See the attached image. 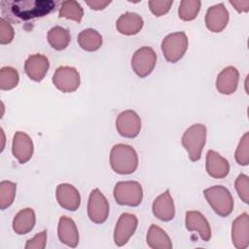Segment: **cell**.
I'll use <instances>...</instances> for the list:
<instances>
[{
	"label": "cell",
	"instance_id": "obj_1",
	"mask_svg": "<svg viewBox=\"0 0 249 249\" xmlns=\"http://www.w3.org/2000/svg\"><path fill=\"white\" fill-rule=\"evenodd\" d=\"M52 0H19L1 1L0 7L3 18L12 20H29L49 15L55 8Z\"/></svg>",
	"mask_w": 249,
	"mask_h": 249
},
{
	"label": "cell",
	"instance_id": "obj_2",
	"mask_svg": "<svg viewBox=\"0 0 249 249\" xmlns=\"http://www.w3.org/2000/svg\"><path fill=\"white\" fill-rule=\"evenodd\" d=\"M112 169L122 175L131 174L138 167V156L134 148L126 144H116L110 152Z\"/></svg>",
	"mask_w": 249,
	"mask_h": 249
},
{
	"label": "cell",
	"instance_id": "obj_3",
	"mask_svg": "<svg viewBox=\"0 0 249 249\" xmlns=\"http://www.w3.org/2000/svg\"><path fill=\"white\" fill-rule=\"evenodd\" d=\"M206 127L202 124H195L184 132L181 142L192 161H197L201 158V152L206 142Z\"/></svg>",
	"mask_w": 249,
	"mask_h": 249
},
{
	"label": "cell",
	"instance_id": "obj_4",
	"mask_svg": "<svg viewBox=\"0 0 249 249\" xmlns=\"http://www.w3.org/2000/svg\"><path fill=\"white\" fill-rule=\"evenodd\" d=\"M203 195L214 212L222 217L229 216L233 209V198L231 192L222 185H216L203 191Z\"/></svg>",
	"mask_w": 249,
	"mask_h": 249
},
{
	"label": "cell",
	"instance_id": "obj_5",
	"mask_svg": "<svg viewBox=\"0 0 249 249\" xmlns=\"http://www.w3.org/2000/svg\"><path fill=\"white\" fill-rule=\"evenodd\" d=\"M188 37L185 32L179 31L170 33L161 42V51L168 62L179 61L188 50Z\"/></svg>",
	"mask_w": 249,
	"mask_h": 249
},
{
	"label": "cell",
	"instance_id": "obj_6",
	"mask_svg": "<svg viewBox=\"0 0 249 249\" xmlns=\"http://www.w3.org/2000/svg\"><path fill=\"white\" fill-rule=\"evenodd\" d=\"M113 195L120 205L138 206L143 198V190L136 181H121L115 185Z\"/></svg>",
	"mask_w": 249,
	"mask_h": 249
},
{
	"label": "cell",
	"instance_id": "obj_7",
	"mask_svg": "<svg viewBox=\"0 0 249 249\" xmlns=\"http://www.w3.org/2000/svg\"><path fill=\"white\" fill-rule=\"evenodd\" d=\"M157 63V54L151 47H141L132 55L131 67L137 76L145 78L152 73Z\"/></svg>",
	"mask_w": 249,
	"mask_h": 249
},
{
	"label": "cell",
	"instance_id": "obj_8",
	"mask_svg": "<svg viewBox=\"0 0 249 249\" xmlns=\"http://www.w3.org/2000/svg\"><path fill=\"white\" fill-rule=\"evenodd\" d=\"M80 83V74L72 66H59L53 76V84L62 92L75 91L79 88Z\"/></svg>",
	"mask_w": 249,
	"mask_h": 249
},
{
	"label": "cell",
	"instance_id": "obj_9",
	"mask_svg": "<svg viewBox=\"0 0 249 249\" xmlns=\"http://www.w3.org/2000/svg\"><path fill=\"white\" fill-rule=\"evenodd\" d=\"M88 215L95 224L104 223L109 216V203L105 196L98 190L90 192L88 201Z\"/></svg>",
	"mask_w": 249,
	"mask_h": 249
},
{
	"label": "cell",
	"instance_id": "obj_10",
	"mask_svg": "<svg viewBox=\"0 0 249 249\" xmlns=\"http://www.w3.org/2000/svg\"><path fill=\"white\" fill-rule=\"evenodd\" d=\"M116 128L123 137L134 138L140 132L141 119L133 110L123 111L116 119Z\"/></svg>",
	"mask_w": 249,
	"mask_h": 249
},
{
	"label": "cell",
	"instance_id": "obj_11",
	"mask_svg": "<svg viewBox=\"0 0 249 249\" xmlns=\"http://www.w3.org/2000/svg\"><path fill=\"white\" fill-rule=\"evenodd\" d=\"M138 224V219L134 214L123 213L114 230V242L117 246L126 244L129 238L134 233Z\"/></svg>",
	"mask_w": 249,
	"mask_h": 249
},
{
	"label": "cell",
	"instance_id": "obj_12",
	"mask_svg": "<svg viewBox=\"0 0 249 249\" xmlns=\"http://www.w3.org/2000/svg\"><path fill=\"white\" fill-rule=\"evenodd\" d=\"M229 18V11L223 3H219L207 9L205 14V25L211 32L218 33L226 28Z\"/></svg>",
	"mask_w": 249,
	"mask_h": 249
},
{
	"label": "cell",
	"instance_id": "obj_13",
	"mask_svg": "<svg viewBox=\"0 0 249 249\" xmlns=\"http://www.w3.org/2000/svg\"><path fill=\"white\" fill-rule=\"evenodd\" d=\"M34 146L29 135L23 131H17L13 137L12 153L21 164L27 162L33 155Z\"/></svg>",
	"mask_w": 249,
	"mask_h": 249
},
{
	"label": "cell",
	"instance_id": "obj_14",
	"mask_svg": "<svg viewBox=\"0 0 249 249\" xmlns=\"http://www.w3.org/2000/svg\"><path fill=\"white\" fill-rule=\"evenodd\" d=\"M55 196L58 204L69 211H76L81 204L79 191L71 184L62 183L56 187Z\"/></svg>",
	"mask_w": 249,
	"mask_h": 249
},
{
	"label": "cell",
	"instance_id": "obj_15",
	"mask_svg": "<svg viewBox=\"0 0 249 249\" xmlns=\"http://www.w3.org/2000/svg\"><path fill=\"white\" fill-rule=\"evenodd\" d=\"M231 241L236 249H245L249 245V216L242 213L232 222Z\"/></svg>",
	"mask_w": 249,
	"mask_h": 249
},
{
	"label": "cell",
	"instance_id": "obj_16",
	"mask_svg": "<svg viewBox=\"0 0 249 249\" xmlns=\"http://www.w3.org/2000/svg\"><path fill=\"white\" fill-rule=\"evenodd\" d=\"M185 225L188 231H197L200 238L208 241L211 238V228L205 216L196 210L186 212Z\"/></svg>",
	"mask_w": 249,
	"mask_h": 249
},
{
	"label": "cell",
	"instance_id": "obj_17",
	"mask_svg": "<svg viewBox=\"0 0 249 249\" xmlns=\"http://www.w3.org/2000/svg\"><path fill=\"white\" fill-rule=\"evenodd\" d=\"M50 67L47 56L41 53H35L27 57L24 62V71L26 75L35 82H41L46 76Z\"/></svg>",
	"mask_w": 249,
	"mask_h": 249
},
{
	"label": "cell",
	"instance_id": "obj_18",
	"mask_svg": "<svg viewBox=\"0 0 249 249\" xmlns=\"http://www.w3.org/2000/svg\"><path fill=\"white\" fill-rule=\"evenodd\" d=\"M153 214L160 221H171L175 216V206L169 190L160 194L153 202Z\"/></svg>",
	"mask_w": 249,
	"mask_h": 249
},
{
	"label": "cell",
	"instance_id": "obj_19",
	"mask_svg": "<svg viewBox=\"0 0 249 249\" xmlns=\"http://www.w3.org/2000/svg\"><path fill=\"white\" fill-rule=\"evenodd\" d=\"M238 81V70L234 66H227L217 76L216 89L222 94H231L236 90Z\"/></svg>",
	"mask_w": 249,
	"mask_h": 249
},
{
	"label": "cell",
	"instance_id": "obj_20",
	"mask_svg": "<svg viewBox=\"0 0 249 249\" xmlns=\"http://www.w3.org/2000/svg\"><path fill=\"white\" fill-rule=\"evenodd\" d=\"M205 168L209 176L222 179L230 172V163L219 153L214 150H209L206 154Z\"/></svg>",
	"mask_w": 249,
	"mask_h": 249
},
{
	"label": "cell",
	"instance_id": "obj_21",
	"mask_svg": "<svg viewBox=\"0 0 249 249\" xmlns=\"http://www.w3.org/2000/svg\"><path fill=\"white\" fill-rule=\"evenodd\" d=\"M57 235L59 240L72 248H75L79 243V231L75 222L67 217L61 216L57 226Z\"/></svg>",
	"mask_w": 249,
	"mask_h": 249
},
{
	"label": "cell",
	"instance_id": "obj_22",
	"mask_svg": "<svg viewBox=\"0 0 249 249\" xmlns=\"http://www.w3.org/2000/svg\"><path fill=\"white\" fill-rule=\"evenodd\" d=\"M144 20L141 16L133 12H126L119 17L116 21L117 30L124 35H135L143 27Z\"/></svg>",
	"mask_w": 249,
	"mask_h": 249
},
{
	"label": "cell",
	"instance_id": "obj_23",
	"mask_svg": "<svg viewBox=\"0 0 249 249\" xmlns=\"http://www.w3.org/2000/svg\"><path fill=\"white\" fill-rule=\"evenodd\" d=\"M36 223V215L32 208L18 211L13 220V230L18 234H26L31 231Z\"/></svg>",
	"mask_w": 249,
	"mask_h": 249
},
{
	"label": "cell",
	"instance_id": "obj_24",
	"mask_svg": "<svg viewBox=\"0 0 249 249\" xmlns=\"http://www.w3.org/2000/svg\"><path fill=\"white\" fill-rule=\"evenodd\" d=\"M147 244L153 249H171L172 243L168 234L157 225H151L147 232Z\"/></svg>",
	"mask_w": 249,
	"mask_h": 249
},
{
	"label": "cell",
	"instance_id": "obj_25",
	"mask_svg": "<svg viewBox=\"0 0 249 249\" xmlns=\"http://www.w3.org/2000/svg\"><path fill=\"white\" fill-rule=\"evenodd\" d=\"M77 42L84 51L95 52L101 47L103 41L101 34L97 30L87 28L79 33Z\"/></svg>",
	"mask_w": 249,
	"mask_h": 249
},
{
	"label": "cell",
	"instance_id": "obj_26",
	"mask_svg": "<svg viewBox=\"0 0 249 249\" xmlns=\"http://www.w3.org/2000/svg\"><path fill=\"white\" fill-rule=\"evenodd\" d=\"M47 39L53 49L56 51H62L68 47L71 36L68 29L56 25L48 31Z\"/></svg>",
	"mask_w": 249,
	"mask_h": 249
},
{
	"label": "cell",
	"instance_id": "obj_27",
	"mask_svg": "<svg viewBox=\"0 0 249 249\" xmlns=\"http://www.w3.org/2000/svg\"><path fill=\"white\" fill-rule=\"evenodd\" d=\"M58 15L60 18L72 19L80 23L84 16V10L80 5V3H78L77 1L66 0L60 4Z\"/></svg>",
	"mask_w": 249,
	"mask_h": 249
},
{
	"label": "cell",
	"instance_id": "obj_28",
	"mask_svg": "<svg viewBox=\"0 0 249 249\" xmlns=\"http://www.w3.org/2000/svg\"><path fill=\"white\" fill-rule=\"evenodd\" d=\"M199 0H182L178 8V16L182 20L190 21L196 18L200 10Z\"/></svg>",
	"mask_w": 249,
	"mask_h": 249
},
{
	"label": "cell",
	"instance_id": "obj_29",
	"mask_svg": "<svg viewBox=\"0 0 249 249\" xmlns=\"http://www.w3.org/2000/svg\"><path fill=\"white\" fill-rule=\"evenodd\" d=\"M17 191V184L11 181H1L0 183V209L5 210L14 202Z\"/></svg>",
	"mask_w": 249,
	"mask_h": 249
},
{
	"label": "cell",
	"instance_id": "obj_30",
	"mask_svg": "<svg viewBox=\"0 0 249 249\" xmlns=\"http://www.w3.org/2000/svg\"><path fill=\"white\" fill-rule=\"evenodd\" d=\"M18 72L11 67L4 66L0 70V89L2 90H10L16 88L18 84Z\"/></svg>",
	"mask_w": 249,
	"mask_h": 249
},
{
	"label": "cell",
	"instance_id": "obj_31",
	"mask_svg": "<svg viewBox=\"0 0 249 249\" xmlns=\"http://www.w3.org/2000/svg\"><path fill=\"white\" fill-rule=\"evenodd\" d=\"M234 158L239 165L246 166L249 163V133L245 132L235 150Z\"/></svg>",
	"mask_w": 249,
	"mask_h": 249
},
{
	"label": "cell",
	"instance_id": "obj_32",
	"mask_svg": "<svg viewBox=\"0 0 249 249\" xmlns=\"http://www.w3.org/2000/svg\"><path fill=\"white\" fill-rule=\"evenodd\" d=\"M235 190L241 200L248 204L249 203V177L246 174L240 173L234 182Z\"/></svg>",
	"mask_w": 249,
	"mask_h": 249
},
{
	"label": "cell",
	"instance_id": "obj_33",
	"mask_svg": "<svg viewBox=\"0 0 249 249\" xmlns=\"http://www.w3.org/2000/svg\"><path fill=\"white\" fill-rule=\"evenodd\" d=\"M15 36V31L11 23L4 18H0V44H10Z\"/></svg>",
	"mask_w": 249,
	"mask_h": 249
},
{
	"label": "cell",
	"instance_id": "obj_34",
	"mask_svg": "<svg viewBox=\"0 0 249 249\" xmlns=\"http://www.w3.org/2000/svg\"><path fill=\"white\" fill-rule=\"evenodd\" d=\"M173 1H158L152 0L149 1V8L150 11L156 16L160 17L165 15L171 8Z\"/></svg>",
	"mask_w": 249,
	"mask_h": 249
},
{
	"label": "cell",
	"instance_id": "obj_35",
	"mask_svg": "<svg viewBox=\"0 0 249 249\" xmlns=\"http://www.w3.org/2000/svg\"><path fill=\"white\" fill-rule=\"evenodd\" d=\"M47 243V231L44 230L37 233L34 237L27 240L25 249H44Z\"/></svg>",
	"mask_w": 249,
	"mask_h": 249
},
{
	"label": "cell",
	"instance_id": "obj_36",
	"mask_svg": "<svg viewBox=\"0 0 249 249\" xmlns=\"http://www.w3.org/2000/svg\"><path fill=\"white\" fill-rule=\"evenodd\" d=\"M88 6L90 7V9L92 10H96V11H99V10H103L105 9L110 3L111 1H101V0H91V1H87L86 2Z\"/></svg>",
	"mask_w": 249,
	"mask_h": 249
},
{
	"label": "cell",
	"instance_id": "obj_37",
	"mask_svg": "<svg viewBox=\"0 0 249 249\" xmlns=\"http://www.w3.org/2000/svg\"><path fill=\"white\" fill-rule=\"evenodd\" d=\"M230 4L234 7L238 13H247L249 10V1H230Z\"/></svg>",
	"mask_w": 249,
	"mask_h": 249
}]
</instances>
